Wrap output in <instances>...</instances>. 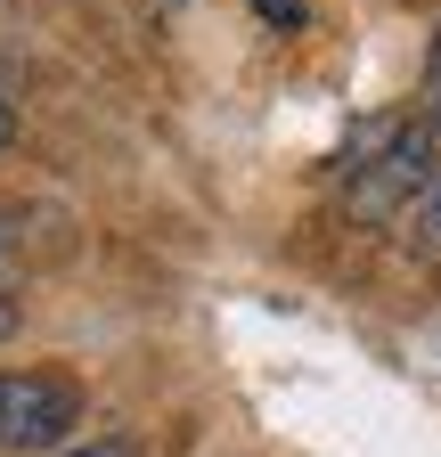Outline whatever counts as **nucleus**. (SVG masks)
<instances>
[{"mask_svg":"<svg viewBox=\"0 0 441 457\" xmlns=\"http://www.w3.org/2000/svg\"><path fill=\"white\" fill-rule=\"evenodd\" d=\"M425 98H433V131H441V25H433V49H425Z\"/></svg>","mask_w":441,"mask_h":457,"instance_id":"5","label":"nucleus"},{"mask_svg":"<svg viewBox=\"0 0 441 457\" xmlns=\"http://www.w3.org/2000/svg\"><path fill=\"white\" fill-rule=\"evenodd\" d=\"M17 147V114H9V98H0V155Z\"/></svg>","mask_w":441,"mask_h":457,"instance_id":"8","label":"nucleus"},{"mask_svg":"<svg viewBox=\"0 0 441 457\" xmlns=\"http://www.w3.org/2000/svg\"><path fill=\"white\" fill-rule=\"evenodd\" d=\"M441 180V147H433V123H368L352 147H344V212L384 228L425 204V188Z\"/></svg>","mask_w":441,"mask_h":457,"instance_id":"1","label":"nucleus"},{"mask_svg":"<svg viewBox=\"0 0 441 457\" xmlns=\"http://www.w3.org/2000/svg\"><path fill=\"white\" fill-rule=\"evenodd\" d=\"M254 9H262L270 25H303V0H254Z\"/></svg>","mask_w":441,"mask_h":457,"instance_id":"6","label":"nucleus"},{"mask_svg":"<svg viewBox=\"0 0 441 457\" xmlns=\"http://www.w3.org/2000/svg\"><path fill=\"white\" fill-rule=\"evenodd\" d=\"M66 457H147L131 433H106V441H82V449H66Z\"/></svg>","mask_w":441,"mask_h":457,"instance_id":"4","label":"nucleus"},{"mask_svg":"<svg viewBox=\"0 0 441 457\" xmlns=\"http://www.w3.org/2000/svg\"><path fill=\"white\" fill-rule=\"evenodd\" d=\"M0 253H9V228H0Z\"/></svg>","mask_w":441,"mask_h":457,"instance_id":"9","label":"nucleus"},{"mask_svg":"<svg viewBox=\"0 0 441 457\" xmlns=\"http://www.w3.org/2000/svg\"><path fill=\"white\" fill-rule=\"evenodd\" d=\"M17 327H25V311H17V295H9V286H0V343H9Z\"/></svg>","mask_w":441,"mask_h":457,"instance_id":"7","label":"nucleus"},{"mask_svg":"<svg viewBox=\"0 0 441 457\" xmlns=\"http://www.w3.org/2000/svg\"><path fill=\"white\" fill-rule=\"evenodd\" d=\"M409 220H417V228H409V245H417V253H441V180L425 188V204H417Z\"/></svg>","mask_w":441,"mask_h":457,"instance_id":"3","label":"nucleus"},{"mask_svg":"<svg viewBox=\"0 0 441 457\" xmlns=\"http://www.w3.org/2000/svg\"><path fill=\"white\" fill-rule=\"evenodd\" d=\"M82 425V384L58 368H0V449H58Z\"/></svg>","mask_w":441,"mask_h":457,"instance_id":"2","label":"nucleus"}]
</instances>
